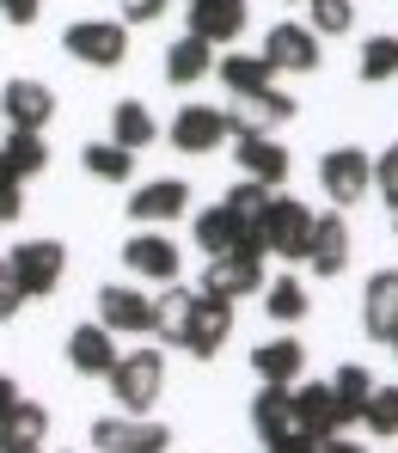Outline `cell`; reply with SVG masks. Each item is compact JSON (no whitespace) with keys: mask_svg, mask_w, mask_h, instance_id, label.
Listing matches in <instances>:
<instances>
[{"mask_svg":"<svg viewBox=\"0 0 398 453\" xmlns=\"http://www.w3.org/2000/svg\"><path fill=\"white\" fill-rule=\"evenodd\" d=\"M227 331H233V301H215V295H190L165 343H172V349H190L196 362H209V356H221Z\"/></svg>","mask_w":398,"mask_h":453,"instance_id":"1","label":"cell"},{"mask_svg":"<svg viewBox=\"0 0 398 453\" xmlns=\"http://www.w3.org/2000/svg\"><path fill=\"white\" fill-rule=\"evenodd\" d=\"M104 380H111V398L123 404V417H148V404L165 386V356L159 349H129V356H117V368Z\"/></svg>","mask_w":398,"mask_h":453,"instance_id":"2","label":"cell"},{"mask_svg":"<svg viewBox=\"0 0 398 453\" xmlns=\"http://www.w3.org/2000/svg\"><path fill=\"white\" fill-rule=\"evenodd\" d=\"M6 257H12V276H19V288H25V301H43V295L62 288V270H68L62 239H25V245H12Z\"/></svg>","mask_w":398,"mask_h":453,"instance_id":"3","label":"cell"},{"mask_svg":"<svg viewBox=\"0 0 398 453\" xmlns=\"http://www.w3.org/2000/svg\"><path fill=\"white\" fill-rule=\"evenodd\" d=\"M62 50L86 68H117L129 56V31H123V19H80L62 31Z\"/></svg>","mask_w":398,"mask_h":453,"instance_id":"4","label":"cell"},{"mask_svg":"<svg viewBox=\"0 0 398 453\" xmlns=\"http://www.w3.org/2000/svg\"><path fill=\"white\" fill-rule=\"evenodd\" d=\"M295 98L288 92H276V86H264V92H245L233 98V111H221L227 117V135H276L282 123H295Z\"/></svg>","mask_w":398,"mask_h":453,"instance_id":"5","label":"cell"},{"mask_svg":"<svg viewBox=\"0 0 398 453\" xmlns=\"http://www.w3.org/2000/svg\"><path fill=\"white\" fill-rule=\"evenodd\" d=\"M264 251H276V257H307V239H313V209L307 203H295V196H270V209H264Z\"/></svg>","mask_w":398,"mask_h":453,"instance_id":"6","label":"cell"},{"mask_svg":"<svg viewBox=\"0 0 398 453\" xmlns=\"http://www.w3.org/2000/svg\"><path fill=\"white\" fill-rule=\"evenodd\" d=\"M318 184H325V196H331V203H362V196L374 190V153L331 148L325 159H318Z\"/></svg>","mask_w":398,"mask_h":453,"instance_id":"7","label":"cell"},{"mask_svg":"<svg viewBox=\"0 0 398 453\" xmlns=\"http://www.w3.org/2000/svg\"><path fill=\"white\" fill-rule=\"evenodd\" d=\"M92 448L98 453H165L172 429L148 423V417H98L92 423Z\"/></svg>","mask_w":398,"mask_h":453,"instance_id":"8","label":"cell"},{"mask_svg":"<svg viewBox=\"0 0 398 453\" xmlns=\"http://www.w3.org/2000/svg\"><path fill=\"white\" fill-rule=\"evenodd\" d=\"M98 325L117 331V337H154L159 312H154V301H148L142 288L111 282V288H98Z\"/></svg>","mask_w":398,"mask_h":453,"instance_id":"9","label":"cell"},{"mask_svg":"<svg viewBox=\"0 0 398 453\" xmlns=\"http://www.w3.org/2000/svg\"><path fill=\"white\" fill-rule=\"evenodd\" d=\"M0 117L12 123V129H50L56 123V92L43 86V80H6L0 86Z\"/></svg>","mask_w":398,"mask_h":453,"instance_id":"10","label":"cell"},{"mask_svg":"<svg viewBox=\"0 0 398 453\" xmlns=\"http://www.w3.org/2000/svg\"><path fill=\"white\" fill-rule=\"evenodd\" d=\"M264 288V257H209V270H203V288L196 295H215V301H245V295H257Z\"/></svg>","mask_w":398,"mask_h":453,"instance_id":"11","label":"cell"},{"mask_svg":"<svg viewBox=\"0 0 398 453\" xmlns=\"http://www.w3.org/2000/svg\"><path fill=\"white\" fill-rule=\"evenodd\" d=\"M264 62L276 74H313L318 68V31L313 25H276L264 37Z\"/></svg>","mask_w":398,"mask_h":453,"instance_id":"12","label":"cell"},{"mask_svg":"<svg viewBox=\"0 0 398 453\" xmlns=\"http://www.w3.org/2000/svg\"><path fill=\"white\" fill-rule=\"evenodd\" d=\"M172 148L178 153H215L221 142H227V117L215 111V104H184L178 117H172Z\"/></svg>","mask_w":398,"mask_h":453,"instance_id":"13","label":"cell"},{"mask_svg":"<svg viewBox=\"0 0 398 453\" xmlns=\"http://www.w3.org/2000/svg\"><path fill=\"white\" fill-rule=\"evenodd\" d=\"M123 264H129L142 282H159V288H165V282H178V245H172L165 233H148V226L123 245Z\"/></svg>","mask_w":398,"mask_h":453,"instance_id":"14","label":"cell"},{"mask_svg":"<svg viewBox=\"0 0 398 453\" xmlns=\"http://www.w3.org/2000/svg\"><path fill=\"white\" fill-rule=\"evenodd\" d=\"M245 19H251V6L245 0H190V37H203V43H233L239 31H245Z\"/></svg>","mask_w":398,"mask_h":453,"instance_id":"15","label":"cell"},{"mask_svg":"<svg viewBox=\"0 0 398 453\" xmlns=\"http://www.w3.org/2000/svg\"><path fill=\"white\" fill-rule=\"evenodd\" d=\"M343 264H349V226L343 215H313V239H307V270L313 276H343Z\"/></svg>","mask_w":398,"mask_h":453,"instance_id":"16","label":"cell"},{"mask_svg":"<svg viewBox=\"0 0 398 453\" xmlns=\"http://www.w3.org/2000/svg\"><path fill=\"white\" fill-rule=\"evenodd\" d=\"M68 368L86 374V380L111 374V368H117V331H104L98 319H92V325H74V337H68Z\"/></svg>","mask_w":398,"mask_h":453,"instance_id":"17","label":"cell"},{"mask_svg":"<svg viewBox=\"0 0 398 453\" xmlns=\"http://www.w3.org/2000/svg\"><path fill=\"white\" fill-rule=\"evenodd\" d=\"M295 429L313 435V441L343 435V429H337V398H331V386H318V380H295Z\"/></svg>","mask_w":398,"mask_h":453,"instance_id":"18","label":"cell"},{"mask_svg":"<svg viewBox=\"0 0 398 453\" xmlns=\"http://www.w3.org/2000/svg\"><path fill=\"white\" fill-rule=\"evenodd\" d=\"M184 203H190V184H184V178H154V184H142V190L129 196V215H135L142 226L178 221V215H184Z\"/></svg>","mask_w":398,"mask_h":453,"instance_id":"19","label":"cell"},{"mask_svg":"<svg viewBox=\"0 0 398 453\" xmlns=\"http://www.w3.org/2000/svg\"><path fill=\"white\" fill-rule=\"evenodd\" d=\"M43 435H50V411L31 404V398H19V404L0 417V453H37Z\"/></svg>","mask_w":398,"mask_h":453,"instance_id":"20","label":"cell"},{"mask_svg":"<svg viewBox=\"0 0 398 453\" xmlns=\"http://www.w3.org/2000/svg\"><path fill=\"white\" fill-rule=\"evenodd\" d=\"M233 159H239V172H245V178H257V184H270V190L288 178V148H282L276 135H239Z\"/></svg>","mask_w":398,"mask_h":453,"instance_id":"21","label":"cell"},{"mask_svg":"<svg viewBox=\"0 0 398 453\" xmlns=\"http://www.w3.org/2000/svg\"><path fill=\"white\" fill-rule=\"evenodd\" d=\"M362 325L374 343H393L398 337V270H380L368 282V301H362Z\"/></svg>","mask_w":398,"mask_h":453,"instance_id":"22","label":"cell"},{"mask_svg":"<svg viewBox=\"0 0 398 453\" xmlns=\"http://www.w3.org/2000/svg\"><path fill=\"white\" fill-rule=\"evenodd\" d=\"M251 429H257L264 448L282 441V435L295 429V386H264V392L251 398Z\"/></svg>","mask_w":398,"mask_h":453,"instance_id":"23","label":"cell"},{"mask_svg":"<svg viewBox=\"0 0 398 453\" xmlns=\"http://www.w3.org/2000/svg\"><path fill=\"white\" fill-rule=\"evenodd\" d=\"M301 368H307V349L295 337H270L264 349H251V374L264 380V386H295Z\"/></svg>","mask_w":398,"mask_h":453,"instance_id":"24","label":"cell"},{"mask_svg":"<svg viewBox=\"0 0 398 453\" xmlns=\"http://www.w3.org/2000/svg\"><path fill=\"white\" fill-rule=\"evenodd\" d=\"M325 386H331V398H337V429L362 423V404H368V392H374V374H368V368H356V362H343Z\"/></svg>","mask_w":398,"mask_h":453,"instance_id":"25","label":"cell"},{"mask_svg":"<svg viewBox=\"0 0 398 453\" xmlns=\"http://www.w3.org/2000/svg\"><path fill=\"white\" fill-rule=\"evenodd\" d=\"M154 135H159V123H154V111H148L142 98H123V104L111 111V142H117V148L142 153V148H154Z\"/></svg>","mask_w":398,"mask_h":453,"instance_id":"26","label":"cell"},{"mask_svg":"<svg viewBox=\"0 0 398 453\" xmlns=\"http://www.w3.org/2000/svg\"><path fill=\"white\" fill-rule=\"evenodd\" d=\"M209 68H215V43H203V37H190V31L165 50V80H172V86H196Z\"/></svg>","mask_w":398,"mask_h":453,"instance_id":"27","label":"cell"},{"mask_svg":"<svg viewBox=\"0 0 398 453\" xmlns=\"http://www.w3.org/2000/svg\"><path fill=\"white\" fill-rule=\"evenodd\" d=\"M0 165H6V178H37L43 165H50V148H43V135L37 129H12L6 142H0Z\"/></svg>","mask_w":398,"mask_h":453,"instance_id":"28","label":"cell"},{"mask_svg":"<svg viewBox=\"0 0 398 453\" xmlns=\"http://www.w3.org/2000/svg\"><path fill=\"white\" fill-rule=\"evenodd\" d=\"M276 80V68L264 62V56H221V86L233 92V98H245V92H264Z\"/></svg>","mask_w":398,"mask_h":453,"instance_id":"29","label":"cell"},{"mask_svg":"<svg viewBox=\"0 0 398 453\" xmlns=\"http://www.w3.org/2000/svg\"><path fill=\"white\" fill-rule=\"evenodd\" d=\"M239 239V221L227 215V203H215V209H203L196 215V251H209V257H227Z\"/></svg>","mask_w":398,"mask_h":453,"instance_id":"30","label":"cell"},{"mask_svg":"<svg viewBox=\"0 0 398 453\" xmlns=\"http://www.w3.org/2000/svg\"><path fill=\"white\" fill-rule=\"evenodd\" d=\"M80 159H86V172L104 178V184H129V178H135V153L117 148V142H92Z\"/></svg>","mask_w":398,"mask_h":453,"instance_id":"31","label":"cell"},{"mask_svg":"<svg viewBox=\"0 0 398 453\" xmlns=\"http://www.w3.org/2000/svg\"><path fill=\"white\" fill-rule=\"evenodd\" d=\"M264 306H270L276 325H301L313 301H307V288H301L295 276H282V282H264Z\"/></svg>","mask_w":398,"mask_h":453,"instance_id":"32","label":"cell"},{"mask_svg":"<svg viewBox=\"0 0 398 453\" xmlns=\"http://www.w3.org/2000/svg\"><path fill=\"white\" fill-rule=\"evenodd\" d=\"M362 429L380 435V441H393V435H398V386H374V392H368V404H362Z\"/></svg>","mask_w":398,"mask_h":453,"instance_id":"33","label":"cell"},{"mask_svg":"<svg viewBox=\"0 0 398 453\" xmlns=\"http://www.w3.org/2000/svg\"><path fill=\"white\" fill-rule=\"evenodd\" d=\"M270 196H276L270 184H257V178H239L233 190H227V215H233L239 226H257V221H264V209H270Z\"/></svg>","mask_w":398,"mask_h":453,"instance_id":"34","label":"cell"},{"mask_svg":"<svg viewBox=\"0 0 398 453\" xmlns=\"http://www.w3.org/2000/svg\"><path fill=\"white\" fill-rule=\"evenodd\" d=\"M398 74V37H368L362 43V80L368 86H387Z\"/></svg>","mask_w":398,"mask_h":453,"instance_id":"35","label":"cell"},{"mask_svg":"<svg viewBox=\"0 0 398 453\" xmlns=\"http://www.w3.org/2000/svg\"><path fill=\"white\" fill-rule=\"evenodd\" d=\"M313 6V31L318 37H343L356 25V0H307Z\"/></svg>","mask_w":398,"mask_h":453,"instance_id":"36","label":"cell"},{"mask_svg":"<svg viewBox=\"0 0 398 453\" xmlns=\"http://www.w3.org/2000/svg\"><path fill=\"white\" fill-rule=\"evenodd\" d=\"M25 306V288H19V276H12V257H0V319H12Z\"/></svg>","mask_w":398,"mask_h":453,"instance_id":"37","label":"cell"},{"mask_svg":"<svg viewBox=\"0 0 398 453\" xmlns=\"http://www.w3.org/2000/svg\"><path fill=\"white\" fill-rule=\"evenodd\" d=\"M374 184H380V196H387V203H398V142L374 159Z\"/></svg>","mask_w":398,"mask_h":453,"instance_id":"38","label":"cell"},{"mask_svg":"<svg viewBox=\"0 0 398 453\" xmlns=\"http://www.w3.org/2000/svg\"><path fill=\"white\" fill-rule=\"evenodd\" d=\"M117 6H123V25H154L172 0H117Z\"/></svg>","mask_w":398,"mask_h":453,"instance_id":"39","label":"cell"},{"mask_svg":"<svg viewBox=\"0 0 398 453\" xmlns=\"http://www.w3.org/2000/svg\"><path fill=\"white\" fill-rule=\"evenodd\" d=\"M37 12H43V0H0V19H6V25H19V31H25V25H37Z\"/></svg>","mask_w":398,"mask_h":453,"instance_id":"40","label":"cell"},{"mask_svg":"<svg viewBox=\"0 0 398 453\" xmlns=\"http://www.w3.org/2000/svg\"><path fill=\"white\" fill-rule=\"evenodd\" d=\"M25 215V196H19V178H0V221H19Z\"/></svg>","mask_w":398,"mask_h":453,"instance_id":"41","label":"cell"},{"mask_svg":"<svg viewBox=\"0 0 398 453\" xmlns=\"http://www.w3.org/2000/svg\"><path fill=\"white\" fill-rule=\"evenodd\" d=\"M270 453H318V441H313V435H301V429H288L282 441H270Z\"/></svg>","mask_w":398,"mask_h":453,"instance_id":"42","label":"cell"},{"mask_svg":"<svg viewBox=\"0 0 398 453\" xmlns=\"http://www.w3.org/2000/svg\"><path fill=\"white\" fill-rule=\"evenodd\" d=\"M318 453H368V448H356V441H343V435H325Z\"/></svg>","mask_w":398,"mask_h":453,"instance_id":"43","label":"cell"},{"mask_svg":"<svg viewBox=\"0 0 398 453\" xmlns=\"http://www.w3.org/2000/svg\"><path fill=\"white\" fill-rule=\"evenodd\" d=\"M12 404H19V380H6V374H0V417H6Z\"/></svg>","mask_w":398,"mask_h":453,"instance_id":"44","label":"cell"},{"mask_svg":"<svg viewBox=\"0 0 398 453\" xmlns=\"http://www.w3.org/2000/svg\"><path fill=\"white\" fill-rule=\"evenodd\" d=\"M393 226H398V203H393Z\"/></svg>","mask_w":398,"mask_h":453,"instance_id":"45","label":"cell"},{"mask_svg":"<svg viewBox=\"0 0 398 453\" xmlns=\"http://www.w3.org/2000/svg\"><path fill=\"white\" fill-rule=\"evenodd\" d=\"M393 349H398V337H393Z\"/></svg>","mask_w":398,"mask_h":453,"instance_id":"46","label":"cell"}]
</instances>
